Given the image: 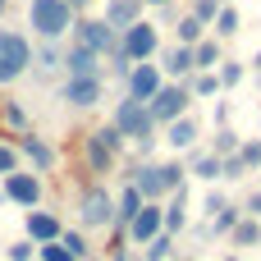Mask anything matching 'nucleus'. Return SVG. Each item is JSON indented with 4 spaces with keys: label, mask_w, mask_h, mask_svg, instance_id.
Masks as SVG:
<instances>
[{
    "label": "nucleus",
    "mask_w": 261,
    "mask_h": 261,
    "mask_svg": "<svg viewBox=\"0 0 261 261\" xmlns=\"http://www.w3.org/2000/svg\"><path fill=\"white\" fill-rule=\"evenodd\" d=\"M78 23V9L69 0H28V28L41 37V41H60L69 37Z\"/></svg>",
    "instance_id": "1"
},
{
    "label": "nucleus",
    "mask_w": 261,
    "mask_h": 261,
    "mask_svg": "<svg viewBox=\"0 0 261 261\" xmlns=\"http://www.w3.org/2000/svg\"><path fill=\"white\" fill-rule=\"evenodd\" d=\"M115 128L124 133V138H133L142 151H151V133H156V119H151V110H147V101H133V96H124L119 101V110H115Z\"/></svg>",
    "instance_id": "2"
},
{
    "label": "nucleus",
    "mask_w": 261,
    "mask_h": 261,
    "mask_svg": "<svg viewBox=\"0 0 261 261\" xmlns=\"http://www.w3.org/2000/svg\"><path fill=\"white\" fill-rule=\"evenodd\" d=\"M128 184H138V193L147 202H156L161 193H179L184 188V165L179 161H165V165H142L128 174Z\"/></svg>",
    "instance_id": "3"
},
{
    "label": "nucleus",
    "mask_w": 261,
    "mask_h": 261,
    "mask_svg": "<svg viewBox=\"0 0 261 261\" xmlns=\"http://www.w3.org/2000/svg\"><path fill=\"white\" fill-rule=\"evenodd\" d=\"M28 69H32V41H28L23 32L5 28V32H0V87L18 83Z\"/></svg>",
    "instance_id": "4"
},
{
    "label": "nucleus",
    "mask_w": 261,
    "mask_h": 261,
    "mask_svg": "<svg viewBox=\"0 0 261 261\" xmlns=\"http://www.w3.org/2000/svg\"><path fill=\"white\" fill-rule=\"evenodd\" d=\"M156 46H161V32H156V23H147V18H138V23H128V28H119V60H128V64H138V60H151L156 55Z\"/></svg>",
    "instance_id": "5"
},
{
    "label": "nucleus",
    "mask_w": 261,
    "mask_h": 261,
    "mask_svg": "<svg viewBox=\"0 0 261 261\" xmlns=\"http://www.w3.org/2000/svg\"><path fill=\"white\" fill-rule=\"evenodd\" d=\"M73 41L87 46V50H96V55H115V50H119V32H115L106 18H83V23H73Z\"/></svg>",
    "instance_id": "6"
},
{
    "label": "nucleus",
    "mask_w": 261,
    "mask_h": 261,
    "mask_svg": "<svg viewBox=\"0 0 261 261\" xmlns=\"http://www.w3.org/2000/svg\"><path fill=\"white\" fill-rule=\"evenodd\" d=\"M161 83H165L161 64L138 60V64H128V73H124V96H133V101H151V96L161 92Z\"/></svg>",
    "instance_id": "7"
},
{
    "label": "nucleus",
    "mask_w": 261,
    "mask_h": 261,
    "mask_svg": "<svg viewBox=\"0 0 261 261\" xmlns=\"http://www.w3.org/2000/svg\"><path fill=\"white\" fill-rule=\"evenodd\" d=\"M147 110H151V119L156 124H170V119H179V115H188V87H179V83H161V92L147 101Z\"/></svg>",
    "instance_id": "8"
},
{
    "label": "nucleus",
    "mask_w": 261,
    "mask_h": 261,
    "mask_svg": "<svg viewBox=\"0 0 261 261\" xmlns=\"http://www.w3.org/2000/svg\"><path fill=\"white\" fill-rule=\"evenodd\" d=\"M0 193H5V202L37 206L41 202V179L37 174H23V170H9V174H0Z\"/></svg>",
    "instance_id": "9"
},
{
    "label": "nucleus",
    "mask_w": 261,
    "mask_h": 261,
    "mask_svg": "<svg viewBox=\"0 0 261 261\" xmlns=\"http://www.w3.org/2000/svg\"><path fill=\"white\" fill-rule=\"evenodd\" d=\"M78 220H83V229H106V225H115V202L106 197V188H87V193H83Z\"/></svg>",
    "instance_id": "10"
},
{
    "label": "nucleus",
    "mask_w": 261,
    "mask_h": 261,
    "mask_svg": "<svg viewBox=\"0 0 261 261\" xmlns=\"http://www.w3.org/2000/svg\"><path fill=\"white\" fill-rule=\"evenodd\" d=\"M161 229H165V206H161V202H142L138 216L128 220V239H133L138 248H142L147 239H156Z\"/></svg>",
    "instance_id": "11"
},
{
    "label": "nucleus",
    "mask_w": 261,
    "mask_h": 261,
    "mask_svg": "<svg viewBox=\"0 0 261 261\" xmlns=\"http://www.w3.org/2000/svg\"><path fill=\"white\" fill-rule=\"evenodd\" d=\"M60 69H64L69 78H96V73H101V55L73 41V50L64 55V64H60Z\"/></svg>",
    "instance_id": "12"
},
{
    "label": "nucleus",
    "mask_w": 261,
    "mask_h": 261,
    "mask_svg": "<svg viewBox=\"0 0 261 261\" xmlns=\"http://www.w3.org/2000/svg\"><path fill=\"white\" fill-rule=\"evenodd\" d=\"M60 96H64L69 106H78V110L96 106V101H101V73H96V78H69Z\"/></svg>",
    "instance_id": "13"
},
{
    "label": "nucleus",
    "mask_w": 261,
    "mask_h": 261,
    "mask_svg": "<svg viewBox=\"0 0 261 261\" xmlns=\"http://www.w3.org/2000/svg\"><path fill=\"white\" fill-rule=\"evenodd\" d=\"M14 142H18V151H23L37 170H50V165H55V147H50L46 138H37V133H18Z\"/></svg>",
    "instance_id": "14"
},
{
    "label": "nucleus",
    "mask_w": 261,
    "mask_h": 261,
    "mask_svg": "<svg viewBox=\"0 0 261 261\" xmlns=\"http://www.w3.org/2000/svg\"><path fill=\"white\" fill-rule=\"evenodd\" d=\"M60 234H64L60 216H50V211H28V239H32V243H50V239H60Z\"/></svg>",
    "instance_id": "15"
},
{
    "label": "nucleus",
    "mask_w": 261,
    "mask_h": 261,
    "mask_svg": "<svg viewBox=\"0 0 261 261\" xmlns=\"http://www.w3.org/2000/svg\"><path fill=\"white\" fill-rule=\"evenodd\" d=\"M165 142H170L174 151H188V147L197 142V119H188V115L170 119V124H165Z\"/></svg>",
    "instance_id": "16"
},
{
    "label": "nucleus",
    "mask_w": 261,
    "mask_h": 261,
    "mask_svg": "<svg viewBox=\"0 0 261 261\" xmlns=\"http://www.w3.org/2000/svg\"><path fill=\"white\" fill-rule=\"evenodd\" d=\"M142 9H147L142 0H110V5H106V23H110V28L119 32V28L138 23V18H142Z\"/></svg>",
    "instance_id": "17"
},
{
    "label": "nucleus",
    "mask_w": 261,
    "mask_h": 261,
    "mask_svg": "<svg viewBox=\"0 0 261 261\" xmlns=\"http://www.w3.org/2000/svg\"><path fill=\"white\" fill-rule=\"evenodd\" d=\"M193 69H197V64H193V46L179 41L174 50H165V73H170V78H184V73H193Z\"/></svg>",
    "instance_id": "18"
},
{
    "label": "nucleus",
    "mask_w": 261,
    "mask_h": 261,
    "mask_svg": "<svg viewBox=\"0 0 261 261\" xmlns=\"http://www.w3.org/2000/svg\"><path fill=\"white\" fill-rule=\"evenodd\" d=\"M83 156H87V165H92L96 174L115 165V151H110V147H106V142H101L96 133H87V147H83Z\"/></svg>",
    "instance_id": "19"
},
{
    "label": "nucleus",
    "mask_w": 261,
    "mask_h": 261,
    "mask_svg": "<svg viewBox=\"0 0 261 261\" xmlns=\"http://www.w3.org/2000/svg\"><path fill=\"white\" fill-rule=\"evenodd\" d=\"M147 197L138 193V184H124V197H119V206H115V225H124L128 229V220L138 216V206H142Z\"/></svg>",
    "instance_id": "20"
},
{
    "label": "nucleus",
    "mask_w": 261,
    "mask_h": 261,
    "mask_svg": "<svg viewBox=\"0 0 261 261\" xmlns=\"http://www.w3.org/2000/svg\"><path fill=\"white\" fill-rule=\"evenodd\" d=\"M229 234H234V248H257L261 243V220L257 216H239V225Z\"/></svg>",
    "instance_id": "21"
},
{
    "label": "nucleus",
    "mask_w": 261,
    "mask_h": 261,
    "mask_svg": "<svg viewBox=\"0 0 261 261\" xmlns=\"http://www.w3.org/2000/svg\"><path fill=\"white\" fill-rule=\"evenodd\" d=\"M170 252H174V234H170V229H161L156 239L142 243V261H165Z\"/></svg>",
    "instance_id": "22"
},
{
    "label": "nucleus",
    "mask_w": 261,
    "mask_h": 261,
    "mask_svg": "<svg viewBox=\"0 0 261 261\" xmlns=\"http://www.w3.org/2000/svg\"><path fill=\"white\" fill-rule=\"evenodd\" d=\"M193 64H197V69H216V64H220V41H216V37H202V41L193 46Z\"/></svg>",
    "instance_id": "23"
},
{
    "label": "nucleus",
    "mask_w": 261,
    "mask_h": 261,
    "mask_svg": "<svg viewBox=\"0 0 261 261\" xmlns=\"http://www.w3.org/2000/svg\"><path fill=\"white\" fill-rule=\"evenodd\" d=\"M193 174H197L202 184H216V179H220V156H216V151H197V156H193Z\"/></svg>",
    "instance_id": "24"
},
{
    "label": "nucleus",
    "mask_w": 261,
    "mask_h": 261,
    "mask_svg": "<svg viewBox=\"0 0 261 261\" xmlns=\"http://www.w3.org/2000/svg\"><path fill=\"white\" fill-rule=\"evenodd\" d=\"M216 37H239V9L234 5H220V14H216Z\"/></svg>",
    "instance_id": "25"
},
{
    "label": "nucleus",
    "mask_w": 261,
    "mask_h": 261,
    "mask_svg": "<svg viewBox=\"0 0 261 261\" xmlns=\"http://www.w3.org/2000/svg\"><path fill=\"white\" fill-rule=\"evenodd\" d=\"M32 64H41V69L50 73V69H60V64H64V55H60V46H55V41H46V46H32Z\"/></svg>",
    "instance_id": "26"
},
{
    "label": "nucleus",
    "mask_w": 261,
    "mask_h": 261,
    "mask_svg": "<svg viewBox=\"0 0 261 261\" xmlns=\"http://www.w3.org/2000/svg\"><path fill=\"white\" fill-rule=\"evenodd\" d=\"M174 32H179V41H184V46H197V41H202V32H206V23H202L197 14H188Z\"/></svg>",
    "instance_id": "27"
},
{
    "label": "nucleus",
    "mask_w": 261,
    "mask_h": 261,
    "mask_svg": "<svg viewBox=\"0 0 261 261\" xmlns=\"http://www.w3.org/2000/svg\"><path fill=\"white\" fill-rule=\"evenodd\" d=\"M184 225H188V211H184V188H179V193H174V202H170V211H165V229H170V234H179Z\"/></svg>",
    "instance_id": "28"
},
{
    "label": "nucleus",
    "mask_w": 261,
    "mask_h": 261,
    "mask_svg": "<svg viewBox=\"0 0 261 261\" xmlns=\"http://www.w3.org/2000/svg\"><path fill=\"white\" fill-rule=\"evenodd\" d=\"M37 261H78V257L64 248V239H50V243H37Z\"/></svg>",
    "instance_id": "29"
},
{
    "label": "nucleus",
    "mask_w": 261,
    "mask_h": 261,
    "mask_svg": "<svg viewBox=\"0 0 261 261\" xmlns=\"http://www.w3.org/2000/svg\"><path fill=\"white\" fill-rule=\"evenodd\" d=\"M216 78H220V87H239L243 83V64L239 60H220L216 64Z\"/></svg>",
    "instance_id": "30"
},
{
    "label": "nucleus",
    "mask_w": 261,
    "mask_h": 261,
    "mask_svg": "<svg viewBox=\"0 0 261 261\" xmlns=\"http://www.w3.org/2000/svg\"><path fill=\"white\" fill-rule=\"evenodd\" d=\"M193 92H197V96H216V92H220V78H216V69H197V78H193Z\"/></svg>",
    "instance_id": "31"
},
{
    "label": "nucleus",
    "mask_w": 261,
    "mask_h": 261,
    "mask_svg": "<svg viewBox=\"0 0 261 261\" xmlns=\"http://www.w3.org/2000/svg\"><path fill=\"white\" fill-rule=\"evenodd\" d=\"M243 174H248L243 156H234V151H229V156H220V179H243Z\"/></svg>",
    "instance_id": "32"
},
{
    "label": "nucleus",
    "mask_w": 261,
    "mask_h": 261,
    "mask_svg": "<svg viewBox=\"0 0 261 261\" xmlns=\"http://www.w3.org/2000/svg\"><path fill=\"white\" fill-rule=\"evenodd\" d=\"M60 239H64V248H69V252H73V257H78V261H87V252H92V248H87V239H83L78 229H64Z\"/></svg>",
    "instance_id": "33"
},
{
    "label": "nucleus",
    "mask_w": 261,
    "mask_h": 261,
    "mask_svg": "<svg viewBox=\"0 0 261 261\" xmlns=\"http://www.w3.org/2000/svg\"><path fill=\"white\" fill-rule=\"evenodd\" d=\"M0 115H5V124H9V128H18V133L28 128V115H23V106H18V101H5V110H0Z\"/></svg>",
    "instance_id": "34"
},
{
    "label": "nucleus",
    "mask_w": 261,
    "mask_h": 261,
    "mask_svg": "<svg viewBox=\"0 0 261 261\" xmlns=\"http://www.w3.org/2000/svg\"><path fill=\"white\" fill-rule=\"evenodd\" d=\"M234 225H239V206H220V211H216V225H211V229H216V234H229Z\"/></svg>",
    "instance_id": "35"
},
{
    "label": "nucleus",
    "mask_w": 261,
    "mask_h": 261,
    "mask_svg": "<svg viewBox=\"0 0 261 261\" xmlns=\"http://www.w3.org/2000/svg\"><path fill=\"white\" fill-rule=\"evenodd\" d=\"M243 142H239V133H229V128H220L216 133V156H229V151H239Z\"/></svg>",
    "instance_id": "36"
},
{
    "label": "nucleus",
    "mask_w": 261,
    "mask_h": 261,
    "mask_svg": "<svg viewBox=\"0 0 261 261\" xmlns=\"http://www.w3.org/2000/svg\"><path fill=\"white\" fill-rule=\"evenodd\" d=\"M193 14L211 28V23H216V14H220V0H193Z\"/></svg>",
    "instance_id": "37"
},
{
    "label": "nucleus",
    "mask_w": 261,
    "mask_h": 261,
    "mask_svg": "<svg viewBox=\"0 0 261 261\" xmlns=\"http://www.w3.org/2000/svg\"><path fill=\"white\" fill-rule=\"evenodd\" d=\"M239 156H243V165H248V170H257V165H261V138L243 142V147H239Z\"/></svg>",
    "instance_id": "38"
},
{
    "label": "nucleus",
    "mask_w": 261,
    "mask_h": 261,
    "mask_svg": "<svg viewBox=\"0 0 261 261\" xmlns=\"http://www.w3.org/2000/svg\"><path fill=\"white\" fill-rule=\"evenodd\" d=\"M37 257V243H32V239H23V243H14V248H9V257L5 261H32Z\"/></svg>",
    "instance_id": "39"
},
{
    "label": "nucleus",
    "mask_w": 261,
    "mask_h": 261,
    "mask_svg": "<svg viewBox=\"0 0 261 261\" xmlns=\"http://www.w3.org/2000/svg\"><path fill=\"white\" fill-rule=\"evenodd\" d=\"M9 170H18V147H5L0 142V174H9Z\"/></svg>",
    "instance_id": "40"
},
{
    "label": "nucleus",
    "mask_w": 261,
    "mask_h": 261,
    "mask_svg": "<svg viewBox=\"0 0 261 261\" xmlns=\"http://www.w3.org/2000/svg\"><path fill=\"white\" fill-rule=\"evenodd\" d=\"M220 206H229V202H225V193H211V197H206V211H211V216H216V211H220Z\"/></svg>",
    "instance_id": "41"
},
{
    "label": "nucleus",
    "mask_w": 261,
    "mask_h": 261,
    "mask_svg": "<svg viewBox=\"0 0 261 261\" xmlns=\"http://www.w3.org/2000/svg\"><path fill=\"white\" fill-rule=\"evenodd\" d=\"M248 216H257V220H261V193H252V197H248Z\"/></svg>",
    "instance_id": "42"
},
{
    "label": "nucleus",
    "mask_w": 261,
    "mask_h": 261,
    "mask_svg": "<svg viewBox=\"0 0 261 261\" xmlns=\"http://www.w3.org/2000/svg\"><path fill=\"white\" fill-rule=\"evenodd\" d=\"M69 5H73V9H87V5H92V0H69Z\"/></svg>",
    "instance_id": "43"
},
{
    "label": "nucleus",
    "mask_w": 261,
    "mask_h": 261,
    "mask_svg": "<svg viewBox=\"0 0 261 261\" xmlns=\"http://www.w3.org/2000/svg\"><path fill=\"white\" fill-rule=\"evenodd\" d=\"M142 5H161V9H165V5H170V0H142Z\"/></svg>",
    "instance_id": "44"
},
{
    "label": "nucleus",
    "mask_w": 261,
    "mask_h": 261,
    "mask_svg": "<svg viewBox=\"0 0 261 261\" xmlns=\"http://www.w3.org/2000/svg\"><path fill=\"white\" fill-rule=\"evenodd\" d=\"M252 69H261V50H257V60H252Z\"/></svg>",
    "instance_id": "45"
},
{
    "label": "nucleus",
    "mask_w": 261,
    "mask_h": 261,
    "mask_svg": "<svg viewBox=\"0 0 261 261\" xmlns=\"http://www.w3.org/2000/svg\"><path fill=\"white\" fill-rule=\"evenodd\" d=\"M5 9H9V0H0V14H5Z\"/></svg>",
    "instance_id": "46"
},
{
    "label": "nucleus",
    "mask_w": 261,
    "mask_h": 261,
    "mask_svg": "<svg viewBox=\"0 0 261 261\" xmlns=\"http://www.w3.org/2000/svg\"><path fill=\"white\" fill-rule=\"evenodd\" d=\"M220 5H234V0H220Z\"/></svg>",
    "instance_id": "47"
},
{
    "label": "nucleus",
    "mask_w": 261,
    "mask_h": 261,
    "mask_svg": "<svg viewBox=\"0 0 261 261\" xmlns=\"http://www.w3.org/2000/svg\"><path fill=\"white\" fill-rule=\"evenodd\" d=\"M225 261H239V257H225Z\"/></svg>",
    "instance_id": "48"
},
{
    "label": "nucleus",
    "mask_w": 261,
    "mask_h": 261,
    "mask_svg": "<svg viewBox=\"0 0 261 261\" xmlns=\"http://www.w3.org/2000/svg\"><path fill=\"white\" fill-rule=\"evenodd\" d=\"M0 202H5V193H0Z\"/></svg>",
    "instance_id": "49"
}]
</instances>
